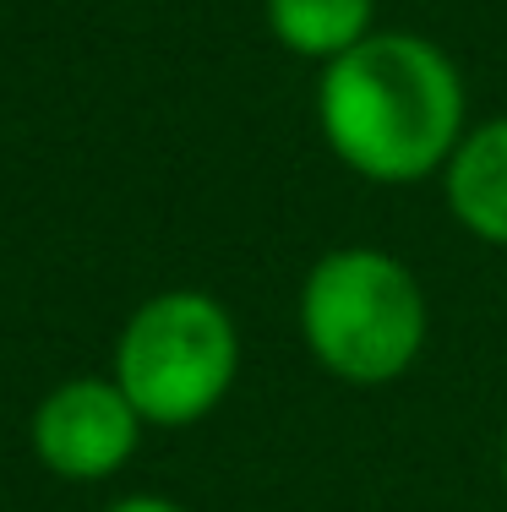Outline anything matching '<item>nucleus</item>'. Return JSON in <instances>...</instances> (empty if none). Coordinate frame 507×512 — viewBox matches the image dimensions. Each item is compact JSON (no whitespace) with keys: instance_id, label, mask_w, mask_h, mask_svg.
<instances>
[{"instance_id":"20e7f679","label":"nucleus","mask_w":507,"mask_h":512,"mask_svg":"<svg viewBox=\"0 0 507 512\" xmlns=\"http://www.w3.org/2000/svg\"><path fill=\"white\" fill-rule=\"evenodd\" d=\"M142 425L148 420L131 409L120 382L77 376L33 409V453L60 480H110L137 453Z\"/></svg>"},{"instance_id":"423d86ee","label":"nucleus","mask_w":507,"mask_h":512,"mask_svg":"<svg viewBox=\"0 0 507 512\" xmlns=\"http://www.w3.org/2000/svg\"><path fill=\"white\" fill-rule=\"evenodd\" d=\"M377 22V0H268V28L289 55L300 60H338L355 50Z\"/></svg>"},{"instance_id":"39448f33","label":"nucleus","mask_w":507,"mask_h":512,"mask_svg":"<svg viewBox=\"0 0 507 512\" xmlns=\"http://www.w3.org/2000/svg\"><path fill=\"white\" fill-rule=\"evenodd\" d=\"M442 197L475 240L507 251V115L464 131L442 169Z\"/></svg>"},{"instance_id":"0eeeda50","label":"nucleus","mask_w":507,"mask_h":512,"mask_svg":"<svg viewBox=\"0 0 507 512\" xmlns=\"http://www.w3.org/2000/svg\"><path fill=\"white\" fill-rule=\"evenodd\" d=\"M110 512H186V507L169 502V496H126V502H115Z\"/></svg>"},{"instance_id":"6e6552de","label":"nucleus","mask_w":507,"mask_h":512,"mask_svg":"<svg viewBox=\"0 0 507 512\" xmlns=\"http://www.w3.org/2000/svg\"><path fill=\"white\" fill-rule=\"evenodd\" d=\"M497 469H502V485H507V431H502V453H497Z\"/></svg>"},{"instance_id":"f03ea898","label":"nucleus","mask_w":507,"mask_h":512,"mask_svg":"<svg viewBox=\"0 0 507 512\" xmlns=\"http://www.w3.org/2000/svg\"><path fill=\"white\" fill-rule=\"evenodd\" d=\"M431 311L415 273L377 246L317 256L300 284V338L311 360L349 387H388L420 360Z\"/></svg>"},{"instance_id":"7ed1b4c3","label":"nucleus","mask_w":507,"mask_h":512,"mask_svg":"<svg viewBox=\"0 0 507 512\" xmlns=\"http://www.w3.org/2000/svg\"><path fill=\"white\" fill-rule=\"evenodd\" d=\"M240 371L229 311L202 289L142 300L115 344V382L148 425H197L224 404Z\"/></svg>"},{"instance_id":"f257e3e1","label":"nucleus","mask_w":507,"mask_h":512,"mask_svg":"<svg viewBox=\"0 0 507 512\" xmlns=\"http://www.w3.org/2000/svg\"><path fill=\"white\" fill-rule=\"evenodd\" d=\"M317 131L371 186H420L448 169L469 131L464 77L431 39L377 28L322 66Z\"/></svg>"}]
</instances>
